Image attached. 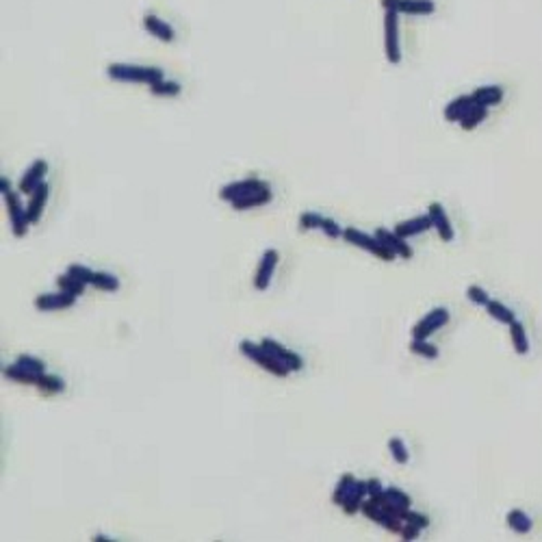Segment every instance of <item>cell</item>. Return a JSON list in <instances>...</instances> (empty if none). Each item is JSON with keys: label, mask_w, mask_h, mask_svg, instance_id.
Returning <instances> with one entry per match:
<instances>
[{"label": "cell", "mask_w": 542, "mask_h": 542, "mask_svg": "<svg viewBox=\"0 0 542 542\" xmlns=\"http://www.w3.org/2000/svg\"><path fill=\"white\" fill-rule=\"evenodd\" d=\"M449 319H451V315L447 308H443V306L432 308L423 319H419L412 326V338H430L438 330H443L449 324Z\"/></svg>", "instance_id": "cell-7"}, {"label": "cell", "mask_w": 542, "mask_h": 542, "mask_svg": "<svg viewBox=\"0 0 542 542\" xmlns=\"http://www.w3.org/2000/svg\"><path fill=\"white\" fill-rule=\"evenodd\" d=\"M321 224H324V215L319 213H302L299 215V230L302 232H308V230H321Z\"/></svg>", "instance_id": "cell-37"}, {"label": "cell", "mask_w": 542, "mask_h": 542, "mask_svg": "<svg viewBox=\"0 0 542 542\" xmlns=\"http://www.w3.org/2000/svg\"><path fill=\"white\" fill-rule=\"evenodd\" d=\"M428 230H432V219H430L428 213H426V215L410 217V219H404V222H399V224L395 226V232H397L399 236H404V239L419 236V234H423V232H428Z\"/></svg>", "instance_id": "cell-17"}, {"label": "cell", "mask_w": 542, "mask_h": 542, "mask_svg": "<svg viewBox=\"0 0 542 542\" xmlns=\"http://www.w3.org/2000/svg\"><path fill=\"white\" fill-rule=\"evenodd\" d=\"M46 174H48V160L46 158H37L29 165V170L22 174L17 183V191L22 195H31L39 185L46 183Z\"/></svg>", "instance_id": "cell-12"}, {"label": "cell", "mask_w": 542, "mask_h": 542, "mask_svg": "<svg viewBox=\"0 0 542 542\" xmlns=\"http://www.w3.org/2000/svg\"><path fill=\"white\" fill-rule=\"evenodd\" d=\"M76 304V297L66 293V291H57V293H44L37 295L33 306L39 313H54V310H68Z\"/></svg>", "instance_id": "cell-14"}, {"label": "cell", "mask_w": 542, "mask_h": 542, "mask_svg": "<svg viewBox=\"0 0 542 542\" xmlns=\"http://www.w3.org/2000/svg\"><path fill=\"white\" fill-rule=\"evenodd\" d=\"M260 345H263L276 360H278V363H283L291 373H299V371H302L304 369V360H302V356H299V354H295V352H291L289 347H285L283 343H278V340L276 338H263V340H260Z\"/></svg>", "instance_id": "cell-9"}, {"label": "cell", "mask_w": 542, "mask_h": 542, "mask_svg": "<svg viewBox=\"0 0 542 542\" xmlns=\"http://www.w3.org/2000/svg\"><path fill=\"white\" fill-rule=\"evenodd\" d=\"M239 349L248 360H252L254 365H258L263 371H267V373H271L276 377H287L291 373L283 363H278V360L260 343H252V340L246 338V340H241V343H239Z\"/></svg>", "instance_id": "cell-3"}, {"label": "cell", "mask_w": 542, "mask_h": 542, "mask_svg": "<svg viewBox=\"0 0 542 542\" xmlns=\"http://www.w3.org/2000/svg\"><path fill=\"white\" fill-rule=\"evenodd\" d=\"M379 499L384 501V504L401 518V512L404 510H408V508H412V497L406 492V490H401V488H395V486H389V488H384V492L379 495Z\"/></svg>", "instance_id": "cell-21"}, {"label": "cell", "mask_w": 542, "mask_h": 542, "mask_svg": "<svg viewBox=\"0 0 542 542\" xmlns=\"http://www.w3.org/2000/svg\"><path fill=\"white\" fill-rule=\"evenodd\" d=\"M486 313H488L495 321H499V324H504V326H510L512 321H516L514 310L508 308L506 304L497 302V299H490V302L486 304Z\"/></svg>", "instance_id": "cell-27"}, {"label": "cell", "mask_w": 542, "mask_h": 542, "mask_svg": "<svg viewBox=\"0 0 542 542\" xmlns=\"http://www.w3.org/2000/svg\"><path fill=\"white\" fill-rule=\"evenodd\" d=\"M9 191H11V183H9V178L3 176V178H0V193L5 195V193H9Z\"/></svg>", "instance_id": "cell-44"}, {"label": "cell", "mask_w": 542, "mask_h": 542, "mask_svg": "<svg viewBox=\"0 0 542 542\" xmlns=\"http://www.w3.org/2000/svg\"><path fill=\"white\" fill-rule=\"evenodd\" d=\"M271 200H273V191H271V187L267 185V187H263V189L252 191V193L246 195V197L236 200V202H232L230 206H232L234 211H250V209H260V206L269 204Z\"/></svg>", "instance_id": "cell-20"}, {"label": "cell", "mask_w": 542, "mask_h": 542, "mask_svg": "<svg viewBox=\"0 0 542 542\" xmlns=\"http://www.w3.org/2000/svg\"><path fill=\"white\" fill-rule=\"evenodd\" d=\"M267 185H269V183H265V180H260V178L234 180V183H228V185H224L222 189H219V197H222L224 202L232 204V202H236V200L246 197V195H250L252 191L263 189V187H267Z\"/></svg>", "instance_id": "cell-11"}, {"label": "cell", "mask_w": 542, "mask_h": 542, "mask_svg": "<svg viewBox=\"0 0 542 542\" xmlns=\"http://www.w3.org/2000/svg\"><path fill=\"white\" fill-rule=\"evenodd\" d=\"M68 273H70V276H74V278H78L80 283L93 285V276H96V271H91V269H89V267H85V265H76V263H72V265L68 267Z\"/></svg>", "instance_id": "cell-40"}, {"label": "cell", "mask_w": 542, "mask_h": 542, "mask_svg": "<svg viewBox=\"0 0 542 542\" xmlns=\"http://www.w3.org/2000/svg\"><path fill=\"white\" fill-rule=\"evenodd\" d=\"M384 57L391 66L401 63L399 15L395 11H384Z\"/></svg>", "instance_id": "cell-6"}, {"label": "cell", "mask_w": 542, "mask_h": 542, "mask_svg": "<svg viewBox=\"0 0 542 542\" xmlns=\"http://www.w3.org/2000/svg\"><path fill=\"white\" fill-rule=\"evenodd\" d=\"M343 230L336 224V219L332 217H324V224H321V232H324L328 239H343Z\"/></svg>", "instance_id": "cell-41"}, {"label": "cell", "mask_w": 542, "mask_h": 542, "mask_svg": "<svg viewBox=\"0 0 542 542\" xmlns=\"http://www.w3.org/2000/svg\"><path fill=\"white\" fill-rule=\"evenodd\" d=\"M3 375H5L7 379H11V382L27 384V386H37V377H39V373H29V371H24L22 367H17L15 363L9 365V367H5V369H3Z\"/></svg>", "instance_id": "cell-26"}, {"label": "cell", "mask_w": 542, "mask_h": 542, "mask_svg": "<svg viewBox=\"0 0 542 542\" xmlns=\"http://www.w3.org/2000/svg\"><path fill=\"white\" fill-rule=\"evenodd\" d=\"M343 239L347 241V243H352L354 248L365 250V252L373 254L375 258L384 260V263H393V260L397 258L375 234L363 232V230H358V228H354V226H349V228L343 230Z\"/></svg>", "instance_id": "cell-4"}, {"label": "cell", "mask_w": 542, "mask_h": 542, "mask_svg": "<svg viewBox=\"0 0 542 542\" xmlns=\"http://www.w3.org/2000/svg\"><path fill=\"white\" fill-rule=\"evenodd\" d=\"M48 197H50V187L44 183L39 185L31 195H29V202H27V213H29V219L31 224H37L39 219H42V213L48 204Z\"/></svg>", "instance_id": "cell-18"}, {"label": "cell", "mask_w": 542, "mask_h": 542, "mask_svg": "<svg viewBox=\"0 0 542 542\" xmlns=\"http://www.w3.org/2000/svg\"><path fill=\"white\" fill-rule=\"evenodd\" d=\"M384 484L379 481L377 477H371V479H367V497H379L384 492Z\"/></svg>", "instance_id": "cell-42"}, {"label": "cell", "mask_w": 542, "mask_h": 542, "mask_svg": "<svg viewBox=\"0 0 542 542\" xmlns=\"http://www.w3.org/2000/svg\"><path fill=\"white\" fill-rule=\"evenodd\" d=\"M389 451H391V456H393V460L397 465H408V460H410V453H408V447H406V443L401 438H391L389 440Z\"/></svg>", "instance_id": "cell-35"}, {"label": "cell", "mask_w": 542, "mask_h": 542, "mask_svg": "<svg viewBox=\"0 0 542 542\" xmlns=\"http://www.w3.org/2000/svg\"><path fill=\"white\" fill-rule=\"evenodd\" d=\"M488 111H490V109H486V107H477V105H475V107H473V109H471V111H469V113L458 122V124H460V128L467 130V133H469V130H475L481 122H486Z\"/></svg>", "instance_id": "cell-29"}, {"label": "cell", "mask_w": 542, "mask_h": 542, "mask_svg": "<svg viewBox=\"0 0 542 542\" xmlns=\"http://www.w3.org/2000/svg\"><path fill=\"white\" fill-rule=\"evenodd\" d=\"M467 297H469V302H471V304H475V306H484V308H486V304L490 302L488 291H486V289H481V287H477V285H469V287H467Z\"/></svg>", "instance_id": "cell-39"}, {"label": "cell", "mask_w": 542, "mask_h": 542, "mask_svg": "<svg viewBox=\"0 0 542 542\" xmlns=\"http://www.w3.org/2000/svg\"><path fill=\"white\" fill-rule=\"evenodd\" d=\"M354 484H356V477H354L352 473L340 475L338 484H336V488H334V492H332V504L338 506V508L343 506V501H345V497L349 495V490L354 488Z\"/></svg>", "instance_id": "cell-31"}, {"label": "cell", "mask_w": 542, "mask_h": 542, "mask_svg": "<svg viewBox=\"0 0 542 542\" xmlns=\"http://www.w3.org/2000/svg\"><path fill=\"white\" fill-rule=\"evenodd\" d=\"M107 76L115 83H135V85H154L165 78V72L154 66L137 63H111L107 66Z\"/></svg>", "instance_id": "cell-1"}, {"label": "cell", "mask_w": 542, "mask_h": 542, "mask_svg": "<svg viewBox=\"0 0 542 542\" xmlns=\"http://www.w3.org/2000/svg\"><path fill=\"white\" fill-rule=\"evenodd\" d=\"M421 532H423V529H419V527H414V525H410V523H404V527H401L399 536H401V540H416Z\"/></svg>", "instance_id": "cell-43"}, {"label": "cell", "mask_w": 542, "mask_h": 542, "mask_svg": "<svg viewBox=\"0 0 542 542\" xmlns=\"http://www.w3.org/2000/svg\"><path fill=\"white\" fill-rule=\"evenodd\" d=\"M401 520H404V523H410V525L419 527V529H428V527H430V518H428L426 514H421V512H414L412 508H408V510L401 512Z\"/></svg>", "instance_id": "cell-38"}, {"label": "cell", "mask_w": 542, "mask_h": 542, "mask_svg": "<svg viewBox=\"0 0 542 542\" xmlns=\"http://www.w3.org/2000/svg\"><path fill=\"white\" fill-rule=\"evenodd\" d=\"M365 499H367V481L356 479V484H354V488L349 490V495L345 497L340 510H343L345 516H354L356 512H360V508H363Z\"/></svg>", "instance_id": "cell-22"}, {"label": "cell", "mask_w": 542, "mask_h": 542, "mask_svg": "<svg viewBox=\"0 0 542 542\" xmlns=\"http://www.w3.org/2000/svg\"><path fill=\"white\" fill-rule=\"evenodd\" d=\"M473 107H475V100H473L471 93L469 96H458L445 107V119L447 122H460V119H462Z\"/></svg>", "instance_id": "cell-23"}, {"label": "cell", "mask_w": 542, "mask_h": 542, "mask_svg": "<svg viewBox=\"0 0 542 542\" xmlns=\"http://www.w3.org/2000/svg\"><path fill=\"white\" fill-rule=\"evenodd\" d=\"M180 91H183V87H180V83H176V80H158V83L150 85V93L156 96V98H176Z\"/></svg>", "instance_id": "cell-33"}, {"label": "cell", "mask_w": 542, "mask_h": 542, "mask_svg": "<svg viewBox=\"0 0 542 542\" xmlns=\"http://www.w3.org/2000/svg\"><path fill=\"white\" fill-rule=\"evenodd\" d=\"M20 195L22 193L13 191V189L3 195L7 217H9V224H11V232H13L15 239H22L29 232V226H33L31 219H29V213H27V206L22 204V197Z\"/></svg>", "instance_id": "cell-5"}, {"label": "cell", "mask_w": 542, "mask_h": 542, "mask_svg": "<svg viewBox=\"0 0 542 542\" xmlns=\"http://www.w3.org/2000/svg\"><path fill=\"white\" fill-rule=\"evenodd\" d=\"M278 263H280V252L269 248L263 252V256H260V263H258V269L254 273V289L256 291H267L271 280H273V273L278 269Z\"/></svg>", "instance_id": "cell-8"}, {"label": "cell", "mask_w": 542, "mask_h": 542, "mask_svg": "<svg viewBox=\"0 0 542 542\" xmlns=\"http://www.w3.org/2000/svg\"><path fill=\"white\" fill-rule=\"evenodd\" d=\"M382 7L397 15H432L436 11L434 0H382Z\"/></svg>", "instance_id": "cell-10"}, {"label": "cell", "mask_w": 542, "mask_h": 542, "mask_svg": "<svg viewBox=\"0 0 542 542\" xmlns=\"http://www.w3.org/2000/svg\"><path fill=\"white\" fill-rule=\"evenodd\" d=\"M408 349H410L414 356H421V358H426V360H436V358L440 356V349H438L436 345H432L428 338H412L410 345H408Z\"/></svg>", "instance_id": "cell-30"}, {"label": "cell", "mask_w": 542, "mask_h": 542, "mask_svg": "<svg viewBox=\"0 0 542 542\" xmlns=\"http://www.w3.org/2000/svg\"><path fill=\"white\" fill-rule=\"evenodd\" d=\"M508 328H510V340H512L514 352L518 356H527L529 354V336H527L525 326L516 319V321H512Z\"/></svg>", "instance_id": "cell-24"}, {"label": "cell", "mask_w": 542, "mask_h": 542, "mask_svg": "<svg viewBox=\"0 0 542 542\" xmlns=\"http://www.w3.org/2000/svg\"><path fill=\"white\" fill-rule=\"evenodd\" d=\"M471 96H473L477 107L492 109V107L501 105V100L506 98V91H504V87H499V85H481V87H475L471 91Z\"/></svg>", "instance_id": "cell-19"}, {"label": "cell", "mask_w": 542, "mask_h": 542, "mask_svg": "<svg viewBox=\"0 0 542 542\" xmlns=\"http://www.w3.org/2000/svg\"><path fill=\"white\" fill-rule=\"evenodd\" d=\"M360 512L365 514V518L373 520V523H377L379 527L389 529L391 534H399L401 527H404V520H401L379 497L365 499V504H363V508H360Z\"/></svg>", "instance_id": "cell-2"}, {"label": "cell", "mask_w": 542, "mask_h": 542, "mask_svg": "<svg viewBox=\"0 0 542 542\" xmlns=\"http://www.w3.org/2000/svg\"><path fill=\"white\" fill-rule=\"evenodd\" d=\"M54 283H57V289H59V291H66V293H70V295H74V297L83 295V293H85V289H87V285H85V283H80L78 278L70 276L68 271L59 276V278L54 280Z\"/></svg>", "instance_id": "cell-28"}, {"label": "cell", "mask_w": 542, "mask_h": 542, "mask_svg": "<svg viewBox=\"0 0 542 542\" xmlns=\"http://www.w3.org/2000/svg\"><path fill=\"white\" fill-rule=\"evenodd\" d=\"M144 29H146L154 39H158V42H163V44H172L174 39H176L174 27L167 24L163 17H158V15H154V13H146V15H144Z\"/></svg>", "instance_id": "cell-16"}, {"label": "cell", "mask_w": 542, "mask_h": 542, "mask_svg": "<svg viewBox=\"0 0 542 542\" xmlns=\"http://www.w3.org/2000/svg\"><path fill=\"white\" fill-rule=\"evenodd\" d=\"M15 365L22 367V369L29 371V373H46V363H44V360H39V358H35V356H29V354L17 356V358H15Z\"/></svg>", "instance_id": "cell-36"}, {"label": "cell", "mask_w": 542, "mask_h": 542, "mask_svg": "<svg viewBox=\"0 0 542 542\" xmlns=\"http://www.w3.org/2000/svg\"><path fill=\"white\" fill-rule=\"evenodd\" d=\"M37 389H42V391H46V393H63L66 391V382L61 377H57V375H48V373H39V377H37Z\"/></svg>", "instance_id": "cell-34"}, {"label": "cell", "mask_w": 542, "mask_h": 542, "mask_svg": "<svg viewBox=\"0 0 542 542\" xmlns=\"http://www.w3.org/2000/svg\"><path fill=\"white\" fill-rule=\"evenodd\" d=\"M93 289H98V291H107V293H115V291H119V278L117 276H113V273H109V271H96V276H93V285H91Z\"/></svg>", "instance_id": "cell-32"}, {"label": "cell", "mask_w": 542, "mask_h": 542, "mask_svg": "<svg viewBox=\"0 0 542 542\" xmlns=\"http://www.w3.org/2000/svg\"><path fill=\"white\" fill-rule=\"evenodd\" d=\"M375 236L382 241V243L397 256V258H404V260H410L414 256V250L410 248L408 239L399 236L395 230H389V228H377L375 230Z\"/></svg>", "instance_id": "cell-15"}, {"label": "cell", "mask_w": 542, "mask_h": 542, "mask_svg": "<svg viewBox=\"0 0 542 542\" xmlns=\"http://www.w3.org/2000/svg\"><path fill=\"white\" fill-rule=\"evenodd\" d=\"M506 523H508V527H510L514 534H518V536L529 534L532 527H534L532 516H529L527 512H523V510H510L508 516H506Z\"/></svg>", "instance_id": "cell-25"}, {"label": "cell", "mask_w": 542, "mask_h": 542, "mask_svg": "<svg viewBox=\"0 0 542 542\" xmlns=\"http://www.w3.org/2000/svg\"><path fill=\"white\" fill-rule=\"evenodd\" d=\"M428 215L432 219V228L436 230V234L440 236V241H445V243H451V241L456 239V228L451 224V219L445 211V206L440 202H432L428 206Z\"/></svg>", "instance_id": "cell-13"}]
</instances>
